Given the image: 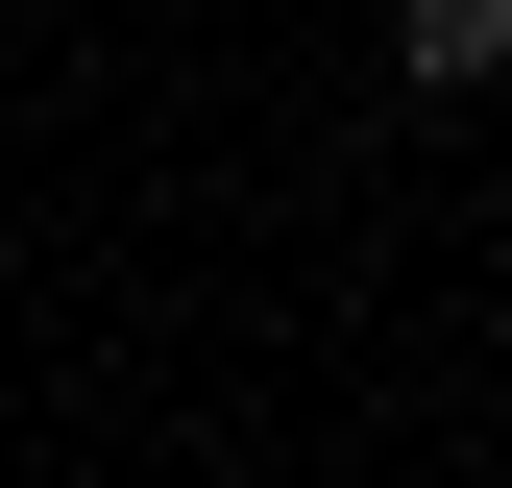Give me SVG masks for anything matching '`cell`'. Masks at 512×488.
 Masks as SVG:
<instances>
[{"label":"cell","instance_id":"1","mask_svg":"<svg viewBox=\"0 0 512 488\" xmlns=\"http://www.w3.org/2000/svg\"><path fill=\"white\" fill-rule=\"evenodd\" d=\"M391 74H415V98H488V74H512V0H391Z\"/></svg>","mask_w":512,"mask_h":488}]
</instances>
